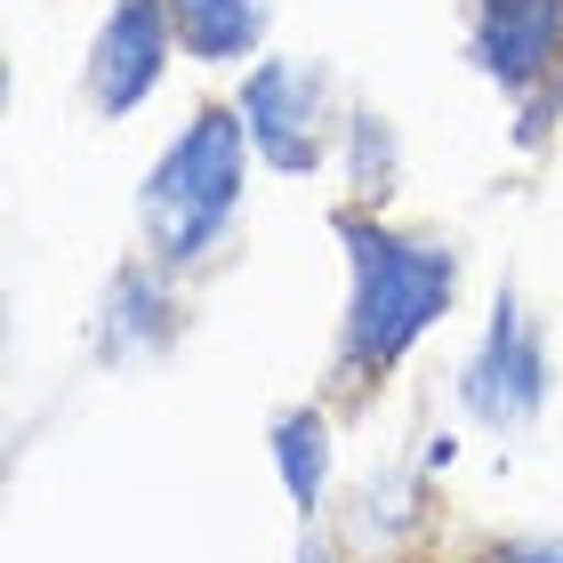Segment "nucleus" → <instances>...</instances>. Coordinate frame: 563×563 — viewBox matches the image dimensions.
<instances>
[{
  "label": "nucleus",
  "instance_id": "nucleus-1",
  "mask_svg": "<svg viewBox=\"0 0 563 563\" xmlns=\"http://www.w3.org/2000/svg\"><path fill=\"white\" fill-rule=\"evenodd\" d=\"M330 242L346 258V306H339V346H330V387L378 395L411 354L451 322L467 258L443 225H402L378 210H330Z\"/></svg>",
  "mask_w": 563,
  "mask_h": 563
},
{
  "label": "nucleus",
  "instance_id": "nucleus-12",
  "mask_svg": "<svg viewBox=\"0 0 563 563\" xmlns=\"http://www.w3.org/2000/svg\"><path fill=\"white\" fill-rule=\"evenodd\" d=\"M475 563H563V531H523V540H492Z\"/></svg>",
  "mask_w": 563,
  "mask_h": 563
},
{
  "label": "nucleus",
  "instance_id": "nucleus-13",
  "mask_svg": "<svg viewBox=\"0 0 563 563\" xmlns=\"http://www.w3.org/2000/svg\"><path fill=\"white\" fill-rule=\"evenodd\" d=\"M290 563H339V540H322V531H306V540H298V555Z\"/></svg>",
  "mask_w": 563,
  "mask_h": 563
},
{
  "label": "nucleus",
  "instance_id": "nucleus-7",
  "mask_svg": "<svg viewBox=\"0 0 563 563\" xmlns=\"http://www.w3.org/2000/svg\"><path fill=\"white\" fill-rule=\"evenodd\" d=\"M467 65L499 106H523L563 73V0H467Z\"/></svg>",
  "mask_w": 563,
  "mask_h": 563
},
{
  "label": "nucleus",
  "instance_id": "nucleus-9",
  "mask_svg": "<svg viewBox=\"0 0 563 563\" xmlns=\"http://www.w3.org/2000/svg\"><path fill=\"white\" fill-rule=\"evenodd\" d=\"M169 33L186 65L250 73L274 48V0H169Z\"/></svg>",
  "mask_w": 563,
  "mask_h": 563
},
{
  "label": "nucleus",
  "instance_id": "nucleus-4",
  "mask_svg": "<svg viewBox=\"0 0 563 563\" xmlns=\"http://www.w3.org/2000/svg\"><path fill=\"white\" fill-rule=\"evenodd\" d=\"M234 113L250 130V153H258L266 177H314L339 162V81H330L322 57H290V48H266L258 65L234 81Z\"/></svg>",
  "mask_w": 563,
  "mask_h": 563
},
{
  "label": "nucleus",
  "instance_id": "nucleus-6",
  "mask_svg": "<svg viewBox=\"0 0 563 563\" xmlns=\"http://www.w3.org/2000/svg\"><path fill=\"white\" fill-rule=\"evenodd\" d=\"M177 65V33H169V0H106L81 57V106L97 121H137L162 97Z\"/></svg>",
  "mask_w": 563,
  "mask_h": 563
},
{
  "label": "nucleus",
  "instance_id": "nucleus-8",
  "mask_svg": "<svg viewBox=\"0 0 563 563\" xmlns=\"http://www.w3.org/2000/svg\"><path fill=\"white\" fill-rule=\"evenodd\" d=\"M266 451H274L290 516L314 531V516L330 507V483H339V427H330V402H282L266 419Z\"/></svg>",
  "mask_w": 563,
  "mask_h": 563
},
{
  "label": "nucleus",
  "instance_id": "nucleus-3",
  "mask_svg": "<svg viewBox=\"0 0 563 563\" xmlns=\"http://www.w3.org/2000/svg\"><path fill=\"white\" fill-rule=\"evenodd\" d=\"M451 402H459V419L483 427V434H531L548 419L555 346H548L540 306L523 298V282H492L483 330H475V346L459 354V371H451Z\"/></svg>",
  "mask_w": 563,
  "mask_h": 563
},
{
  "label": "nucleus",
  "instance_id": "nucleus-5",
  "mask_svg": "<svg viewBox=\"0 0 563 563\" xmlns=\"http://www.w3.org/2000/svg\"><path fill=\"white\" fill-rule=\"evenodd\" d=\"M186 346V282L130 250L89 306V363L97 371H153Z\"/></svg>",
  "mask_w": 563,
  "mask_h": 563
},
{
  "label": "nucleus",
  "instance_id": "nucleus-2",
  "mask_svg": "<svg viewBox=\"0 0 563 563\" xmlns=\"http://www.w3.org/2000/svg\"><path fill=\"white\" fill-rule=\"evenodd\" d=\"M250 130L234 113V97H201L186 121L162 137V153L137 177V250L153 266H169L177 282L210 274L225 250L242 242V201H250Z\"/></svg>",
  "mask_w": 563,
  "mask_h": 563
},
{
  "label": "nucleus",
  "instance_id": "nucleus-11",
  "mask_svg": "<svg viewBox=\"0 0 563 563\" xmlns=\"http://www.w3.org/2000/svg\"><path fill=\"white\" fill-rule=\"evenodd\" d=\"M507 113H516V145L531 153V162H540V153L555 145V121H563V73H555L548 89H531L523 106H507Z\"/></svg>",
  "mask_w": 563,
  "mask_h": 563
},
{
  "label": "nucleus",
  "instance_id": "nucleus-10",
  "mask_svg": "<svg viewBox=\"0 0 563 563\" xmlns=\"http://www.w3.org/2000/svg\"><path fill=\"white\" fill-rule=\"evenodd\" d=\"M339 169H346V201L354 210H387L402 186V130L387 106L346 97V130H339Z\"/></svg>",
  "mask_w": 563,
  "mask_h": 563
}]
</instances>
